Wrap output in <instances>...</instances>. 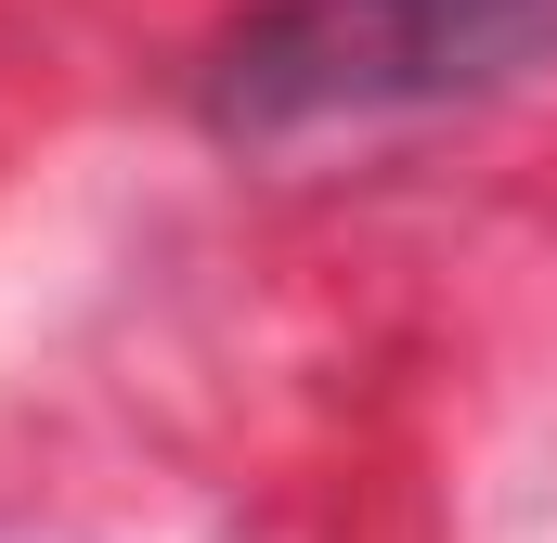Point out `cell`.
<instances>
[{
    "label": "cell",
    "mask_w": 557,
    "mask_h": 543,
    "mask_svg": "<svg viewBox=\"0 0 557 543\" xmlns=\"http://www.w3.org/2000/svg\"><path fill=\"white\" fill-rule=\"evenodd\" d=\"M557 65V0H273L221 39L208 117L234 142L337 130V117H416Z\"/></svg>",
    "instance_id": "cell-1"
}]
</instances>
